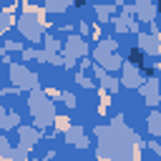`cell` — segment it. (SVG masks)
Here are the masks:
<instances>
[{"mask_svg": "<svg viewBox=\"0 0 161 161\" xmlns=\"http://www.w3.org/2000/svg\"><path fill=\"white\" fill-rule=\"evenodd\" d=\"M131 63L143 65V53H138V48H133V50H131Z\"/></svg>", "mask_w": 161, "mask_h": 161, "instance_id": "cell-1", "label": "cell"}, {"mask_svg": "<svg viewBox=\"0 0 161 161\" xmlns=\"http://www.w3.org/2000/svg\"><path fill=\"white\" fill-rule=\"evenodd\" d=\"M75 3H78V5H83V3H86V0H75Z\"/></svg>", "mask_w": 161, "mask_h": 161, "instance_id": "cell-2", "label": "cell"}, {"mask_svg": "<svg viewBox=\"0 0 161 161\" xmlns=\"http://www.w3.org/2000/svg\"><path fill=\"white\" fill-rule=\"evenodd\" d=\"M158 10H161V0H158Z\"/></svg>", "mask_w": 161, "mask_h": 161, "instance_id": "cell-3", "label": "cell"}]
</instances>
